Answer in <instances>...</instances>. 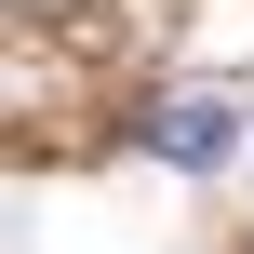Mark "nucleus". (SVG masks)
Here are the masks:
<instances>
[{"instance_id": "1", "label": "nucleus", "mask_w": 254, "mask_h": 254, "mask_svg": "<svg viewBox=\"0 0 254 254\" xmlns=\"http://www.w3.org/2000/svg\"><path fill=\"white\" fill-rule=\"evenodd\" d=\"M147 134H161V161H188V174H201V161H228V147H241V107H214V94H188V107H161Z\"/></svg>"}]
</instances>
